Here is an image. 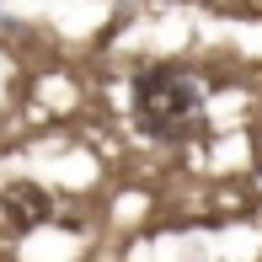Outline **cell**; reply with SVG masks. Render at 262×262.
I'll use <instances>...</instances> for the list:
<instances>
[{"label":"cell","instance_id":"obj_1","mask_svg":"<svg viewBox=\"0 0 262 262\" xmlns=\"http://www.w3.org/2000/svg\"><path fill=\"white\" fill-rule=\"evenodd\" d=\"M134 118L150 139H182L204 118V86L182 64H150L134 75Z\"/></svg>","mask_w":262,"mask_h":262},{"label":"cell","instance_id":"obj_2","mask_svg":"<svg viewBox=\"0 0 262 262\" xmlns=\"http://www.w3.org/2000/svg\"><path fill=\"white\" fill-rule=\"evenodd\" d=\"M0 220H6L16 235L38 230V225L54 220V193H49V187H38L32 177H16V182L0 187Z\"/></svg>","mask_w":262,"mask_h":262}]
</instances>
